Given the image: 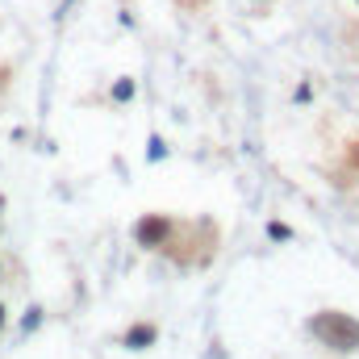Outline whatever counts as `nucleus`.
<instances>
[{"label": "nucleus", "instance_id": "f257e3e1", "mask_svg": "<svg viewBox=\"0 0 359 359\" xmlns=\"http://www.w3.org/2000/svg\"><path fill=\"white\" fill-rule=\"evenodd\" d=\"M309 330L326 343V347H334V351H355L359 347V322L355 318H347V313H318L313 322H309Z\"/></svg>", "mask_w": 359, "mask_h": 359}, {"label": "nucleus", "instance_id": "7ed1b4c3", "mask_svg": "<svg viewBox=\"0 0 359 359\" xmlns=\"http://www.w3.org/2000/svg\"><path fill=\"white\" fill-rule=\"evenodd\" d=\"M151 343H155V326H151V322L130 326V334H126V347H130V351H147Z\"/></svg>", "mask_w": 359, "mask_h": 359}, {"label": "nucleus", "instance_id": "20e7f679", "mask_svg": "<svg viewBox=\"0 0 359 359\" xmlns=\"http://www.w3.org/2000/svg\"><path fill=\"white\" fill-rule=\"evenodd\" d=\"M134 96V80H117V88H113V100H130Z\"/></svg>", "mask_w": 359, "mask_h": 359}, {"label": "nucleus", "instance_id": "423d86ee", "mask_svg": "<svg viewBox=\"0 0 359 359\" xmlns=\"http://www.w3.org/2000/svg\"><path fill=\"white\" fill-rule=\"evenodd\" d=\"M268 234H271V238H288V226H280V222H271V226H268Z\"/></svg>", "mask_w": 359, "mask_h": 359}, {"label": "nucleus", "instance_id": "f03ea898", "mask_svg": "<svg viewBox=\"0 0 359 359\" xmlns=\"http://www.w3.org/2000/svg\"><path fill=\"white\" fill-rule=\"evenodd\" d=\"M134 238H138L142 247H163V243L172 238V222H168V217H142V222L134 226Z\"/></svg>", "mask_w": 359, "mask_h": 359}, {"label": "nucleus", "instance_id": "39448f33", "mask_svg": "<svg viewBox=\"0 0 359 359\" xmlns=\"http://www.w3.org/2000/svg\"><path fill=\"white\" fill-rule=\"evenodd\" d=\"M168 155V147H163V138H151V159H163Z\"/></svg>", "mask_w": 359, "mask_h": 359}]
</instances>
